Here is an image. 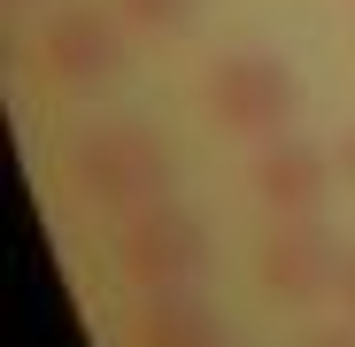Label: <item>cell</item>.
I'll use <instances>...</instances> for the list:
<instances>
[{
    "instance_id": "cell-1",
    "label": "cell",
    "mask_w": 355,
    "mask_h": 347,
    "mask_svg": "<svg viewBox=\"0 0 355 347\" xmlns=\"http://www.w3.org/2000/svg\"><path fill=\"white\" fill-rule=\"evenodd\" d=\"M170 178H178V162H170L162 132L132 124V116H108L70 147V186L108 216H139V208L170 201Z\"/></svg>"
},
{
    "instance_id": "cell-2",
    "label": "cell",
    "mask_w": 355,
    "mask_h": 347,
    "mask_svg": "<svg viewBox=\"0 0 355 347\" xmlns=\"http://www.w3.org/2000/svg\"><path fill=\"white\" fill-rule=\"evenodd\" d=\"M201 100H209L216 132L263 147V139H286V124L302 116V78H293V62L270 54V46H232V54L209 62Z\"/></svg>"
},
{
    "instance_id": "cell-11",
    "label": "cell",
    "mask_w": 355,
    "mask_h": 347,
    "mask_svg": "<svg viewBox=\"0 0 355 347\" xmlns=\"http://www.w3.org/2000/svg\"><path fill=\"white\" fill-rule=\"evenodd\" d=\"M302 347H355V324H332V332H309Z\"/></svg>"
},
{
    "instance_id": "cell-8",
    "label": "cell",
    "mask_w": 355,
    "mask_h": 347,
    "mask_svg": "<svg viewBox=\"0 0 355 347\" xmlns=\"http://www.w3.org/2000/svg\"><path fill=\"white\" fill-rule=\"evenodd\" d=\"M193 8L201 0H116V16H124L132 31H155V39H178L193 24Z\"/></svg>"
},
{
    "instance_id": "cell-5",
    "label": "cell",
    "mask_w": 355,
    "mask_h": 347,
    "mask_svg": "<svg viewBox=\"0 0 355 347\" xmlns=\"http://www.w3.org/2000/svg\"><path fill=\"white\" fill-rule=\"evenodd\" d=\"M124 31H132V24L116 16V8H93V0H78V8H54V24H46V39H39V62L62 78V85L93 93V85H108L116 70L132 62Z\"/></svg>"
},
{
    "instance_id": "cell-3",
    "label": "cell",
    "mask_w": 355,
    "mask_h": 347,
    "mask_svg": "<svg viewBox=\"0 0 355 347\" xmlns=\"http://www.w3.org/2000/svg\"><path fill=\"white\" fill-rule=\"evenodd\" d=\"M116 263H124L132 285H193L209 263V224L178 201H155L139 216H124L116 231Z\"/></svg>"
},
{
    "instance_id": "cell-12",
    "label": "cell",
    "mask_w": 355,
    "mask_h": 347,
    "mask_svg": "<svg viewBox=\"0 0 355 347\" xmlns=\"http://www.w3.org/2000/svg\"><path fill=\"white\" fill-rule=\"evenodd\" d=\"M8 8H31V0H8Z\"/></svg>"
},
{
    "instance_id": "cell-7",
    "label": "cell",
    "mask_w": 355,
    "mask_h": 347,
    "mask_svg": "<svg viewBox=\"0 0 355 347\" xmlns=\"http://www.w3.org/2000/svg\"><path fill=\"white\" fill-rule=\"evenodd\" d=\"M132 347H224V324H216V309L193 294V285H147Z\"/></svg>"
},
{
    "instance_id": "cell-6",
    "label": "cell",
    "mask_w": 355,
    "mask_h": 347,
    "mask_svg": "<svg viewBox=\"0 0 355 347\" xmlns=\"http://www.w3.org/2000/svg\"><path fill=\"white\" fill-rule=\"evenodd\" d=\"M332 178H340V162L309 139H263V154H255V201L270 216H317Z\"/></svg>"
},
{
    "instance_id": "cell-4",
    "label": "cell",
    "mask_w": 355,
    "mask_h": 347,
    "mask_svg": "<svg viewBox=\"0 0 355 347\" xmlns=\"http://www.w3.org/2000/svg\"><path fill=\"white\" fill-rule=\"evenodd\" d=\"M340 240L317 224V216H278L270 224V240L255 255V278H263V294L286 301V309H309L324 294H340Z\"/></svg>"
},
{
    "instance_id": "cell-10",
    "label": "cell",
    "mask_w": 355,
    "mask_h": 347,
    "mask_svg": "<svg viewBox=\"0 0 355 347\" xmlns=\"http://www.w3.org/2000/svg\"><path fill=\"white\" fill-rule=\"evenodd\" d=\"M340 309H347V324H355V247H347V263H340Z\"/></svg>"
},
{
    "instance_id": "cell-9",
    "label": "cell",
    "mask_w": 355,
    "mask_h": 347,
    "mask_svg": "<svg viewBox=\"0 0 355 347\" xmlns=\"http://www.w3.org/2000/svg\"><path fill=\"white\" fill-rule=\"evenodd\" d=\"M332 162H340V178L355 186V124H340V147H332Z\"/></svg>"
}]
</instances>
